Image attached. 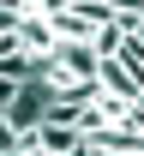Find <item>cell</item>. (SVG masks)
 I'll use <instances>...</instances> for the list:
<instances>
[{
	"instance_id": "obj_1",
	"label": "cell",
	"mask_w": 144,
	"mask_h": 156,
	"mask_svg": "<svg viewBox=\"0 0 144 156\" xmlns=\"http://www.w3.org/2000/svg\"><path fill=\"white\" fill-rule=\"evenodd\" d=\"M42 114H48V90H42V84H24L18 96L6 102V126H12L18 138H24V132H36Z\"/></svg>"
},
{
	"instance_id": "obj_2",
	"label": "cell",
	"mask_w": 144,
	"mask_h": 156,
	"mask_svg": "<svg viewBox=\"0 0 144 156\" xmlns=\"http://www.w3.org/2000/svg\"><path fill=\"white\" fill-rule=\"evenodd\" d=\"M96 90H102V96H120V102H138L144 78H138V72H126L120 60H102V66H96Z\"/></svg>"
},
{
	"instance_id": "obj_3",
	"label": "cell",
	"mask_w": 144,
	"mask_h": 156,
	"mask_svg": "<svg viewBox=\"0 0 144 156\" xmlns=\"http://www.w3.org/2000/svg\"><path fill=\"white\" fill-rule=\"evenodd\" d=\"M54 66H60L66 78H78V84H96L102 54H96V48H72V42H60V48H54Z\"/></svg>"
},
{
	"instance_id": "obj_4",
	"label": "cell",
	"mask_w": 144,
	"mask_h": 156,
	"mask_svg": "<svg viewBox=\"0 0 144 156\" xmlns=\"http://www.w3.org/2000/svg\"><path fill=\"white\" fill-rule=\"evenodd\" d=\"M0 156H18V132L6 126V114H0Z\"/></svg>"
},
{
	"instance_id": "obj_5",
	"label": "cell",
	"mask_w": 144,
	"mask_h": 156,
	"mask_svg": "<svg viewBox=\"0 0 144 156\" xmlns=\"http://www.w3.org/2000/svg\"><path fill=\"white\" fill-rule=\"evenodd\" d=\"M6 30H18V12H12V6H0V36H6Z\"/></svg>"
},
{
	"instance_id": "obj_6",
	"label": "cell",
	"mask_w": 144,
	"mask_h": 156,
	"mask_svg": "<svg viewBox=\"0 0 144 156\" xmlns=\"http://www.w3.org/2000/svg\"><path fill=\"white\" fill-rule=\"evenodd\" d=\"M138 12H144V0H138Z\"/></svg>"
}]
</instances>
